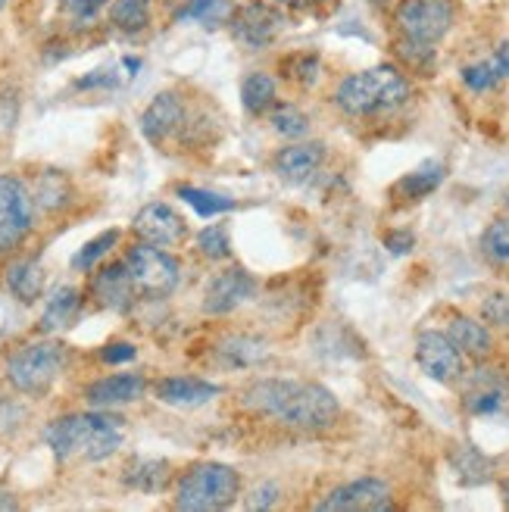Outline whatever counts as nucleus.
I'll return each mask as SVG.
<instances>
[{
    "mask_svg": "<svg viewBox=\"0 0 509 512\" xmlns=\"http://www.w3.org/2000/svg\"><path fill=\"white\" fill-rule=\"evenodd\" d=\"M132 228L141 241L157 244V247H178L188 238V222L182 219V213H175L169 203H160V200L141 207Z\"/></svg>",
    "mask_w": 509,
    "mask_h": 512,
    "instance_id": "nucleus-13",
    "label": "nucleus"
},
{
    "mask_svg": "<svg viewBox=\"0 0 509 512\" xmlns=\"http://www.w3.org/2000/svg\"><path fill=\"white\" fill-rule=\"evenodd\" d=\"M144 391H147V381L141 375H107L88 384L85 400L97 409H110V406H125V403L141 400Z\"/></svg>",
    "mask_w": 509,
    "mask_h": 512,
    "instance_id": "nucleus-18",
    "label": "nucleus"
},
{
    "mask_svg": "<svg viewBox=\"0 0 509 512\" xmlns=\"http://www.w3.org/2000/svg\"><path fill=\"white\" fill-rule=\"evenodd\" d=\"M394 22L406 41L435 47L453 25V4L450 0H400Z\"/></svg>",
    "mask_w": 509,
    "mask_h": 512,
    "instance_id": "nucleus-8",
    "label": "nucleus"
},
{
    "mask_svg": "<svg viewBox=\"0 0 509 512\" xmlns=\"http://www.w3.org/2000/svg\"><path fill=\"white\" fill-rule=\"evenodd\" d=\"M122 263L129 266V275L135 281L138 294L150 300L169 297L178 288V278H182V266H178L175 256L166 247L147 244V241L129 247Z\"/></svg>",
    "mask_w": 509,
    "mask_h": 512,
    "instance_id": "nucleus-6",
    "label": "nucleus"
},
{
    "mask_svg": "<svg viewBox=\"0 0 509 512\" xmlns=\"http://www.w3.org/2000/svg\"><path fill=\"white\" fill-rule=\"evenodd\" d=\"M4 4H7V0H0V10H4Z\"/></svg>",
    "mask_w": 509,
    "mask_h": 512,
    "instance_id": "nucleus-49",
    "label": "nucleus"
},
{
    "mask_svg": "<svg viewBox=\"0 0 509 512\" xmlns=\"http://www.w3.org/2000/svg\"><path fill=\"white\" fill-rule=\"evenodd\" d=\"M188 119V107L185 100L175 91H163L147 104V110L141 113V135L150 144H166L169 138H175L185 128Z\"/></svg>",
    "mask_w": 509,
    "mask_h": 512,
    "instance_id": "nucleus-15",
    "label": "nucleus"
},
{
    "mask_svg": "<svg viewBox=\"0 0 509 512\" xmlns=\"http://www.w3.org/2000/svg\"><path fill=\"white\" fill-rule=\"evenodd\" d=\"M288 69H294V72H288V79H294L300 85H313L316 75H319V57H313V54H297V57L288 60Z\"/></svg>",
    "mask_w": 509,
    "mask_h": 512,
    "instance_id": "nucleus-40",
    "label": "nucleus"
},
{
    "mask_svg": "<svg viewBox=\"0 0 509 512\" xmlns=\"http://www.w3.org/2000/svg\"><path fill=\"white\" fill-rule=\"evenodd\" d=\"M178 197L185 203H191V210L200 216V219H213V216H222V213H232L235 210V200H228L222 194H213V191H200V188H191V185H182L178 188Z\"/></svg>",
    "mask_w": 509,
    "mask_h": 512,
    "instance_id": "nucleus-31",
    "label": "nucleus"
},
{
    "mask_svg": "<svg viewBox=\"0 0 509 512\" xmlns=\"http://www.w3.org/2000/svg\"><path fill=\"white\" fill-rule=\"evenodd\" d=\"M110 22L119 32H141L150 25V0H113L110 7Z\"/></svg>",
    "mask_w": 509,
    "mask_h": 512,
    "instance_id": "nucleus-30",
    "label": "nucleus"
},
{
    "mask_svg": "<svg viewBox=\"0 0 509 512\" xmlns=\"http://www.w3.org/2000/svg\"><path fill=\"white\" fill-rule=\"evenodd\" d=\"M47 447L57 459H97L113 456L125 441V425L119 416L107 413H75L50 422L44 431Z\"/></svg>",
    "mask_w": 509,
    "mask_h": 512,
    "instance_id": "nucleus-2",
    "label": "nucleus"
},
{
    "mask_svg": "<svg viewBox=\"0 0 509 512\" xmlns=\"http://www.w3.org/2000/svg\"><path fill=\"white\" fill-rule=\"evenodd\" d=\"M241 494V475L225 463H200L182 475L175 488V509L216 512L228 509Z\"/></svg>",
    "mask_w": 509,
    "mask_h": 512,
    "instance_id": "nucleus-4",
    "label": "nucleus"
},
{
    "mask_svg": "<svg viewBox=\"0 0 509 512\" xmlns=\"http://www.w3.org/2000/svg\"><path fill=\"white\" fill-rule=\"evenodd\" d=\"M19 122V91L0 88V141H7L16 132Z\"/></svg>",
    "mask_w": 509,
    "mask_h": 512,
    "instance_id": "nucleus-39",
    "label": "nucleus"
},
{
    "mask_svg": "<svg viewBox=\"0 0 509 512\" xmlns=\"http://www.w3.org/2000/svg\"><path fill=\"white\" fill-rule=\"evenodd\" d=\"M35 225V197L19 175H0V256L16 250Z\"/></svg>",
    "mask_w": 509,
    "mask_h": 512,
    "instance_id": "nucleus-7",
    "label": "nucleus"
},
{
    "mask_svg": "<svg viewBox=\"0 0 509 512\" xmlns=\"http://www.w3.org/2000/svg\"><path fill=\"white\" fill-rule=\"evenodd\" d=\"M481 256L491 263L506 269L509 266V216L494 219L485 232H481Z\"/></svg>",
    "mask_w": 509,
    "mask_h": 512,
    "instance_id": "nucleus-29",
    "label": "nucleus"
},
{
    "mask_svg": "<svg viewBox=\"0 0 509 512\" xmlns=\"http://www.w3.org/2000/svg\"><path fill=\"white\" fill-rule=\"evenodd\" d=\"M69 178L57 169H47L41 178H38V185H35V207L41 210H60L69 203Z\"/></svg>",
    "mask_w": 509,
    "mask_h": 512,
    "instance_id": "nucleus-28",
    "label": "nucleus"
},
{
    "mask_svg": "<svg viewBox=\"0 0 509 512\" xmlns=\"http://www.w3.org/2000/svg\"><path fill=\"white\" fill-rule=\"evenodd\" d=\"M506 79H509V44H500L494 50V57L463 69V82L469 91H491Z\"/></svg>",
    "mask_w": 509,
    "mask_h": 512,
    "instance_id": "nucleus-22",
    "label": "nucleus"
},
{
    "mask_svg": "<svg viewBox=\"0 0 509 512\" xmlns=\"http://www.w3.org/2000/svg\"><path fill=\"white\" fill-rule=\"evenodd\" d=\"M219 353L228 360V366H253L266 353V347L250 338H228L219 344Z\"/></svg>",
    "mask_w": 509,
    "mask_h": 512,
    "instance_id": "nucleus-35",
    "label": "nucleus"
},
{
    "mask_svg": "<svg viewBox=\"0 0 509 512\" xmlns=\"http://www.w3.org/2000/svg\"><path fill=\"white\" fill-rule=\"evenodd\" d=\"M104 7H107V0H60L63 19L69 25H75V29H85V25H91Z\"/></svg>",
    "mask_w": 509,
    "mask_h": 512,
    "instance_id": "nucleus-37",
    "label": "nucleus"
},
{
    "mask_svg": "<svg viewBox=\"0 0 509 512\" xmlns=\"http://www.w3.org/2000/svg\"><path fill=\"white\" fill-rule=\"evenodd\" d=\"M119 228H110V232H100L94 241H88L79 253L72 256V269H79V272H91L97 263H100V256H107L116 244H119Z\"/></svg>",
    "mask_w": 509,
    "mask_h": 512,
    "instance_id": "nucleus-32",
    "label": "nucleus"
},
{
    "mask_svg": "<svg viewBox=\"0 0 509 512\" xmlns=\"http://www.w3.org/2000/svg\"><path fill=\"white\" fill-rule=\"evenodd\" d=\"M278 7H288L294 13H303V10H316L319 4H325V0H275Z\"/></svg>",
    "mask_w": 509,
    "mask_h": 512,
    "instance_id": "nucleus-46",
    "label": "nucleus"
},
{
    "mask_svg": "<svg viewBox=\"0 0 509 512\" xmlns=\"http://www.w3.org/2000/svg\"><path fill=\"white\" fill-rule=\"evenodd\" d=\"M241 406L297 431H325L341 416L338 397L313 381L260 378L244 388Z\"/></svg>",
    "mask_w": 509,
    "mask_h": 512,
    "instance_id": "nucleus-1",
    "label": "nucleus"
},
{
    "mask_svg": "<svg viewBox=\"0 0 509 512\" xmlns=\"http://www.w3.org/2000/svg\"><path fill=\"white\" fill-rule=\"evenodd\" d=\"M69 353L60 341H32L7 360V381L19 394L44 397L63 375Z\"/></svg>",
    "mask_w": 509,
    "mask_h": 512,
    "instance_id": "nucleus-5",
    "label": "nucleus"
},
{
    "mask_svg": "<svg viewBox=\"0 0 509 512\" xmlns=\"http://www.w3.org/2000/svg\"><path fill=\"white\" fill-rule=\"evenodd\" d=\"M481 322H488L491 328H503L509 331V294L494 291L481 303Z\"/></svg>",
    "mask_w": 509,
    "mask_h": 512,
    "instance_id": "nucleus-38",
    "label": "nucleus"
},
{
    "mask_svg": "<svg viewBox=\"0 0 509 512\" xmlns=\"http://www.w3.org/2000/svg\"><path fill=\"white\" fill-rule=\"evenodd\" d=\"M319 512H385L391 509V488L381 478H360L341 484L325 500L316 503Z\"/></svg>",
    "mask_w": 509,
    "mask_h": 512,
    "instance_id": "nucleus-12",
    "label": "nucleus"
},
{
    "mask_svg": "<svg viewBox=\"0 0 509 512\" xmlns=\"http://www.w3.org/2000/svg\"><path fill=\"white\" fill-rule=\"evenodd\" d=\"M154 394L160 403H169V406H203L210 403L213 397H219V388L203 378H188V375H172V378H160L154 384Z\"/></svg>",
    "mask_w": 509,
    "mask_h": 512,
    "instance_id": "nucleus-19",
    "label": "nucleus"
},
{
    "mask_svg": "<svg viewBox=\"0 0 509 512\" xmlns=\"http://www.w3.org/2000/svg\"><path fill=\"white\" fill-rule=\"evenodd\" d=\"M272 128L278 135H285V138H291V141H297V138H303L310 132V119L303 116L297 107H291V104H282V107H275L272 110Z\"/></svg>",
    "mask_w": 509,
    "mask_h": 512,
    "instance_id": "nucleus-34",
    "label": "nucleus"
},
{
    "mask_svg": "<svg viewBox=\"0 0 509 512\" xmlns=\"http://www.w3.org/2000/svg\"><path fill=\"white\" fill-rule=\"evenodd\" d=\"M235 7L228 0H188L182 10H175V22H203L207 29H216L222 22H232Z\"/></svg>",
    "mask_w": 509,
    "mask_h": 512,
    "instance_id": "nucleus-26",
    "label": "nucleus"
},
{
    "mask_svg": "<svg viewBox=\"0 0 509 512\" xmlns=\"http://www.w3.org/2000/svg\"><path fill=\"white\" fill-rule=\"evenodd\" d=\"M463 406L469 416L509 419V378L497 369H478L463 388Z\"/></svg>",
    "mask_w": 509,
    "mask_h": 512,
    "instance_id": "nucleus-10",
    "label": "nucleus"
},
{
    "mask_svg": "<svg viewBox=\"0 0 509 512\" xmlns=\"http://www.w3.org/2000/svg\"><path fill=\"white\" fill-rule=\"evenodd\" d=\"M275 497H278V488H275V484H260V488L250 494L247 506H250V509H263V506H272Z\"/></svg>",
    "mask_w": 509,
    "mask_h": 512,
    "instance_id": "nucleus-43",
    "label": "nucleus"
},
{
    "mask_svg": "<svg viewBox=\"0 0 509 512\" xmlns=\"http://www.w3.org/2000/svg\"><path fill=\"white\" fill-rule=\"evenodd\" d=\"M91 297L107 306V310H116V313H125L132 310V303L138 297V288L129 275V266L125 263H107L100 266L91 278Z\"/></svg>",
    "mask_w": 509,
    "mask_h": 512,
    "instance_id": "nucleus-16",
    "label": "nucleus"
},
{
    "mask_svg": "<svg viewBox=\"0 0 509 512\" xmlns=\"http://www.w3.org/2000/svg\"><path fill=\"white\" fill-rule=\"evenodd\" d=\"M322 163H325V144H319V141H300L297 144L294 141V144H288L275 153L272 169L282 182L300 185V182H307L313 172H319Z\"/></svg>",
    "mask_w": 509,
    "mask_h": 512,
    "instance_id": "nucleus-17",
    "label": "nucleus"
},
{
    "mask_svg": "<svg viewBox=\"0 0 509 512\" xmlns=\"http://www.w3.org/2000/svg\"><path fill=\"white\" fill-rule=\"evenodd\" d=\"M253 294H257V281L241 266H228L210 278L207 291H203V313L207 316H228L238 306H244Z\"/></svg>",
    "mask_w": 509,
    "mask_h": 512,
    "instance_id": "nucleus-11",
    "label": "nucleus"
},
{
    "mask_svg": "<svg viewBox=\"0 0 509 512\" xmlns=\"http://www.w3.org/2000/svg\"><path fill=\"white\" fill-rule=\"evenodd\" d=\"M7 288L19 303H35L44 294V269L38 260H16L7 269Z\"/></svg>",
    "mask_w": 509,
    "mask_h": 512,
    "instance_id": "nucleus-23",
    "label": "nucleus"
},
{
    "mask_svg": "<svg viewBox=\"0 0 509 512\" xmlns=\"http://www.w3.org/2000/svg\"><path fill=\"white\" fill-rule=\"evenodd\" d=\"M79 310H82V291L72 288V285H63L47 297L44 313H41V328L44 331H63L79 319Z\"/></svg>",
    "mask_w": 509,
    "mask_h": 512,
    "instance_id": "nucleus-21",
    "label": "nucleus"
},
{
    "mask_svg": "<svg viewBox=\"0 0 509 512\" xmlns=\"http://www.w3.org/2000/svg\"><path fill=\"white\" fill-rule=\"evenodd\" d=\"M122 481L135 491L160 494L169 484V463L166 459H135V463L125 466Z\"/></svg>",
    "mask_w": 509,
    "mask_h": 512,
    "instance_id": "nucleus-24",
    "label": "nucleus"
},
{
    "mask_svg": "<svg viewBox=\"0 0 509 512\" xmlns=\"http://www.w3.org/2000/svg\"><path fill=\"white\" fill-rule=\"evenodd\" d=\"M385 244H388V250L391 253H410L413 247H416V238L410 235V232H391L388 238H385Z\"/></svg>",
    "mask_w": 509,
    "mask_h": 512,
    "instance_id": "nucleus-44",
    "label": "nucleus"
},
{
    "mask_svg": "<svg viewBox=\"0 0 509 512\" xmlns=\"http://www.w3.org/2000/svg\"><path fill=\"white\" fill-rule=\"evenodd\" d=\"M282 22H285L282 13H278L272 4H266V0H253V4L235 10L232 35L238 44H244L250 50H260L275 41V35L282 32Z\"/></svg>",
    "mask_w": 509,
    "mask_h": 512,
    "instance_id": "nucleus-14",
    "label": "nucleus"
},
{
    "mask_svg": "<svg viewBox=\"0 0 509 512\" xmlns=\"http://www.w3.org/2000/svg\"><path fill=\"white\" fill-rule=\"evenodd\" d=\"M138 356V347L135 344H125V341H116V344H107L100 350V360L104 363H132Z\"/></svg>",
    "mask_w": 509,
    "mask_h": 512,
    "instance_id": "nucleus-42",
    "label": "nucleus"
},
{
    "mask_svg": "<svg viewBox=\"0 0 509 512\" xmlns=\"http://www.w3.org/2000/svg\"><path fill=\"white\" fill-rule=\"evenodd\" d=\"M97 85H116V75L107 72V69H97L94 75H88V79H79V88H97Z\"/></svg>",
    "mask_w": 509,
    "mask_h": 512,
    "instance_id": "nucleus-45",
    "label": "nucleus"
},
{
    "mask_svg": "<svg viewBox=\"0 0 509 512\" xmlns=\"http://www.w3.org/2000/svg\"><path fill=\"white\" fill-rule=\"evenodd\" d=\"M444 182V163L438 160H428L419 169H413L410 175H403L400 182L394 185V194L406 197V200H419L425 194H431L438 185Z\"/></svg>",
    "mask_w": 509,
    "mask_h": 512,
    "instance_id": "nucleus-25",
    "label": "nucleus"
},
{
    "mask_svg": "<svg viewBox=\"0 0 509 512\" xmlns=\"http://www.w3.org/2000/svg\"><path fill=\"white\" fill-rule=\"evenodd\" d=\"M406 97H410V82L394 66H372L347 75L335 91V104L347 116H375L397 110L406 104Z\"/></svg>",
    "mask_w": 509,
    "mask_h": 512,
    "instance_id": "nucleus-3",
    "label": "nucleus"
},
{
    "mask_svg": "<svg viewBox=\"0 0 509 512\" xmlns=\"http://www.w3.org/2000/svg\"><path fill=\"white\" fill-rule=\"evenodd\" d=\"M503 497H506V506H509V481H503Z\"/></svg>",
    "mask_w": 509,
    "mask_h": 512,
    "instance_id": "nucleus-48",
    "label": "nucleus"
},
{
    "mask_svg": "<svg viewBox=\"0 0 509 512\" xmlns=\"http://www.w3.org/2000/svg\"><path fill=\"white\" fill-rule=\"evenodd\" d=\"M10 509H19V500L13 494H0V512H10Z\"/></svg>",
    "mask_w": 509,
    "mask_h": 512,
    "instance_id": "nucleus-47",
    "label": "nucleus"
},
{
    "mask_svg": "<svg viewBox=\"0 0 509 512\" xmlns=\"http://www.w3.org/2000/svg\"><path fill=\"white\" fill-rule=\"evenodd\" d=\"M416 363L431 381L453 384L463 378V353L444 331H422L416 338Z\"/></svg>",
    "mask_w": 509,
    "mask_h": 512,
    "instance_id": "nucleus-9",
    "label": "nucleus"
},
{
    "mask_svg": "<svg viewBox=\"0 0 509 512\" xmlns=\"http://www.w3.org/2000/svg\"><path fill=\"white\" fill-rule=\"evenodd\" d=\"M197 250L207 256V260H228L232 256V241H228V228L225 225H207L197 235Z\"/></svg>",
    "mask_w": 509,
    "mask_h": 512,
    "instance_id": "nucleus-36",
    "label": "nucleus"
},
{
    "mask_svg": "<svg viewBox=\"0 0 509 512\" xmlns=\"http://www.w3.org/2000/svg\"><path fill=\"white\" fill-rule=\"evenodd\" d=\"M241 104L247 113L260 116L275 104V79L269 72H250L241 82Z\"/></svg>",
    "mask_w": 509,
    "mask_h": 512,
    "instance_id": "nucleus-27",
    "label": "nucleus"
},
{
    "mask_svg": "<svg viewBox=\"0 0 509 512\" xmlns=\"http://www.w3.org/2000/svg\"><path fill=\"white\" fill-rule=\"evenodd\" d=\"M453 466H456V472L463 475L466 484H481V481H488V472H491L488 459L481 456L475 447H469V444H463L460 450L453 453Z\"/></svg>",
    "mask_w": 509,
    "mask_h": 512,
    "instance_id": "nucleus-33",
    "label": "nucleus"
},
{
    "mask_svg": "<svg viewBox=\"0 0 509 512\" xmlns=\"http://www.w3.org/2000/svg\"><path fill=\"white\" fill-rule=\"evenodd\" d=\"M22 419H25L22 403L13 400V397H0V431H13V428H19Z\"/></svg>",
    "mask_w": 509,
    "mask_h": 512,
    "instance_id": "nucleus-41",
    "label": "nucleus"
},
{
    "mask_svg": "<svg viewBox=\"0 0 509 512\" xmlns=\"http://www.w3.org/2000/svg\"><path fill=\"white\" fill-rule=\"evenodd\" d=\"M447 335L450 341L460 347L463 356H469V360H488L491 350H494V338H491V331L485 322H478V319H469V316H456L447 328Z\"/></svg>",
    "mask_w": 509,
    "mask_h": 512,
    "instance_id": "nucleus-20",
    "label": "nucleus"
}]
</instances>
